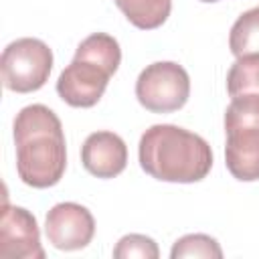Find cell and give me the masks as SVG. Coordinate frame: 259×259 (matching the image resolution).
Here are the masks:
<instances>
[{
    "instance_id": "6da1fadb",
    "label": "cell",
    "mask_w": 259,
    "mask_h": 259,
    "mask_svg": "<svg viewBox=\"0 0 259 259\" xmlns=\"http://www.w3.org/2000/svg\"><path fill=\"white\" fill-rule=\"evenodd\" d=\"M16 172L32 188L55 186L67 168V144L63 123L57 113L32 103L22 107L14 117Z\"/></svg>"
},
{
    "instance_id": "7a4b0ae2",
    "label": "cell",
    "mask_w": 259,
    "mask_h": 259,
    "mask_svg": "<svg viewBox=\"0 0 259 259\" xmlns=\"http://www.w3.org/2000/svg\"><path fill=\"white\" fill-rule=\"evenodd\" d=\"M138 158L142 170L162 182H200L212 168L208 142L174 123L148 127L140 138Z\"/></svg>"
},
{
    "instance_id": "3957f363",
    "label": "cell",
    "mask_w": 259,
    "mask_h": 259,
    "mask_svg": "<svg viewBox=\"0 0 259 259\" xmlns=\"http://www.w3.org/2000/svg\"><path fill=\"white\" fill-rule=\"evenodd\" d=\"M119 63L121 49L111 34H89L79 42L73 61L57 79L59 97L71 107H93L103 97Z\"/></svg>"
},
{
    "instance_id": "277c9868",
    "label": "cell",
    "mask_w": 259,
    "mask_h": 259,
    "mask_svg": "<svg viewBox=\"0 0 259 259\" xmlns=\"http://www.w3.org/2000/svg\"><path fill=\"white\" fill-rule=\"evenodd\" d=\"M225 164L241 182L259 180V95L231 99L225 111Z\"/></svg>"
},
{
    "instance_id": "5b68a950",
    "label": "cell",
    "mask_w": 259,
    "mask_h": 259,
    "mask_svg": "<svg viewBox=\"0 0 259 259\" xmlns=\"http://www.w3.org/2000/svg\"><path fill=\"white\" fill-rule=\"evenodd\" d=\"M53 71V51L47 42L32 36L12 40L0 57L2 83L14 93L38 91Z\"/></svg>"
},
{
    "instance_id": "8992f818",
    "label": "cell",
    "mask_w": 259,
    "mask_h": 259,
    "mask_svg": "<svg viewBox=\"0 0 259 259\" xmlns=\"http://www.w3.org/2000/svg\"><path fill=\"white\" fill-rule=\"evenodd\" d=\"M136 97L152 113L178 111L190 97V77L174 61H156L138 75Z\"/></svg>"
},
{
    "instance_id": "52a82bcc",
    "label": "cell",
    "mask_w": 259,
    "mask_h": 259,
    "mask_svg": "<svg viewBox=\"0 0 259 259\" xmlns=\"http://www.w3.org/2000/svg\"><path fill=\"white\" fill-rule=\"evenodd\" d=\"M0 257L2 259H45L40 231L30 210L8 204L4 198L0 217Z\"/></svg>"
},
{
    "instance_id": "ba28073f",
    "label": "cell",
    "mask_w": 259,
    "mask_h": 259,
    "mask_svg": "<svg viewBox=\"0 0 259 259\" xmlns=\"http://www.w3.org/2000/svg\"><path fill=\"white\" fill-rule=\"evenodd\" d=\"M45 233L55 249L77 251L91 243L95 235V219L83 204L59 202L47 212Z\"/></svg>"
},
{
    "instance_id": "9c48e42d",
    "label": "cell",
    "mask_w": 259,
    "mask_h": 259,
    "mask_svg": "<svg viewBox=\"0 0 259 259\" xmlns=\"http://www.w3.org/2000/svg\"><path fill=\"white\" fill-rule=\"evenodd\" d=\"M81 164L95 178H115L127 166V146L113 132H93L81 146Z\"/></svg>"
},
{
    "instance_id": "30bf717a",
    "label": "cell",
    "mask_w": 259,
    "mask_h": 259,
    "mask_svg": "<svg viewBox=\"0 0 259 259\" xmlns=\"http://www.w3.org/2000/svg\"><path fill=\"white\" fill-rule=\"evenodd\" d=\"M123 16L142 30H154L162 26L170 12L172 0H113Z\"/></svg>"
},
{
    "instance_id": "8fae6325",
    "label": "cell",
    "mask_w": 259,
    "mask_h": 259,
    "mask_svg": "<svg viewBox=\"0 0 259 259\" xmlns=\"http://www.w3.org/2000/svg\"><path fill=\"white\" fill-rule=\"evenodd\" d=\"M229 49L239 57L259 55V6L245 10L231 26Z\"/></svg>"
},
{
    "instance_id": "7c38bea8",
    "label": "cell",
    "mask_w": 259,
    "mask_h": 259,
    "mask_svg": "<svg viewBox=\"0 0 259 259\" xmlns=\"http://www.w3.org/2000/svg\"><path fill=\"white\" fill-rule=\"evenodd\" d=\"M227 93L231 99L259 95V55L239 57L227 73Z\"/></svg>"
},
{
    "instance_id": "4fadbf2b",
    "label": "cell",
    "mask_w": 259,
    "mask_h": 259,
    "mask_svg": "<svg viewBox=\"0 0 259 259\" xmlns=\"http://www.w3.org/2000/svg\"><path fill=\"white\" fill-rule=\"evenodd\" d=\"M172 259H182V257H204V259H221L223 257V249L217 243V239H212L210 235L204 233H190L180 237L170 251Z\"/></svg>"
},
{
    "instance_id": "5bb4252c",
    "label": "cell",
    "mask_w": 259,
    "mask_h": 259,
    "mask_svg": "<svg viewBox=\"0 0 259 259\" xmlns=\"http://www.w3.org/2000/svg\"><path fill=\"white\" fill-rule=\"evenodd\" d=\"M113 257L115 259H158L160 257V249L156 245V241L152 237L140 235V233H130L123 235L117 245L113 247Z\"/></svg>"
},
{
    "instance_id": "9a60e30c",
    "label": "cell",
    "mask_w": 259,
    "mask_h": 259,
    "mask_svg": "<svg viewBox=\"0 0 259 259\" xmlns=\"http://www.w3.org/2000/svg\"><path fill=\"white\" fill-rule=\"evenodd\" d=\"M200 2H219V0H200Z\"/></svg>"
}]
</instances>
